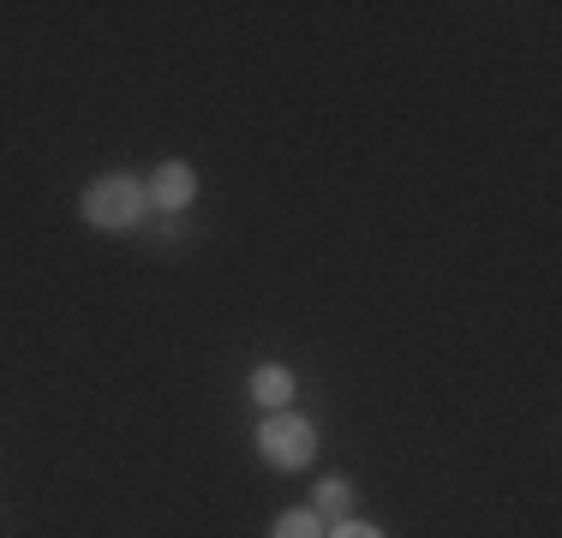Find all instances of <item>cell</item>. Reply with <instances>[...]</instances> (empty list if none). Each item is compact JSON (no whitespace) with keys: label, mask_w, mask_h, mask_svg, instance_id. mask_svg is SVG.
Instances as JSON below:
<instances>
[{"label":"cell","mask_w":562,"mask_h":538,"mask_svg":"<svg viewBox=\"0 0 562 538\" xmlns=\"http://www.w3.org/2000/svg\"><path fill=\"white\" fill-rule=\"evenodd\" d=\"M144 215H150V192L132 173H102L85 186V222L102 234H132V227H144Z\"/></svg>","instance_id":"1"},{"label":"cell","mask_w":562,"mask_h":538,"mask_svg":"<svg viewBox=\"0 0 562 538\" xmlns=\"http://www.w3.org/2000/svg\"><path fill=\"white\" fill-rule=\"evenodd\" d=\"M324 538H383V533L366 527V520H336V527H329Z\"/></svg>","instance_id":"7"},{"label":"cell","mask_w":562,"mask_h":538,"mask_svg":"<svg viewBox=\"0 0 562 538\" xmlns=\"http://www.w3.org/2000/svg\"><path fill=\"white\" fill-rule=\"evenodd\" d=\"M150 210H168V215H180V210H192V198H198V173L186 168V161H162V168L150 173Z\"/></svg>","instance_id":"3"},{"label":"cell","mask_w":562,"mask_h":538,"mask_svg":"<svg viewBox=\"0 0 562 538\" xmlns=\"http://www.w3.org/2000/svg\"><path fill=\"white\" fill-rule=\"evenodd\" d=\"M251 401L270 407V413L293 407V371L288 366H258V371H251Z\"/></svg>","instance_id":"4"},{"label":"cell","mask_w":562,"mask_h":538,"mask_svg":"<svg viewBox=\"0 0 562 538\" xmlns=\"http://www.w3.org/2000/svg\"><path fill=\"white\" fill-rule=\"evenodd\" d=\"M258 455H263L270 467H281V473L305 467V461L317 455V430H312V419H300L293 407L263 413V425H258Z\"/></svg>","instance_id":"2"},{"label":"cell","mask_w":562,"mask_h":538,"mask_svg":"<svg viewBox=\"0 0 562 538\" xmlns=\"http://www.w3.org/2000/svg\"><path fill=\"white\" fill-rule=\"evenodd\" d=\"M347 508H353V484L347 479H324L312 496V515L324 520V527H336V520H347Z\"/></svg>","instance_id":"5"},{"label":"cell","mask_w":562,"mask_h":538,"mask_svg":"<svg viewBox=\"0 0 562 538\" xmlns=\"http://www.w3.org/2000/svg\"><path fill=\"white\" fill-rule=\"evenodd\" d=\"M329 527L312 515V508H288V515H276V527H270V538H324Z\"/></svg>","instance_id":"6"}]
</instances>
